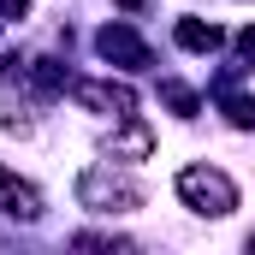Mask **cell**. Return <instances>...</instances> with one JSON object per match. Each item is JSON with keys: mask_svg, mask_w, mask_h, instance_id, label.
Masks as SVG:
<instances>
[{"mask_svg": "<svg viewBox=\"0 0 255 255\" xmlns=\"http://www.w3.org/2000/svg\"><path fill=\"white\" fill-rule=\"evenodd\" d=\"M71 190H77V202H83L89 214H107V220H113V214H136V208H142V184L125 178V172H113V160L83 166Z\"/></svg>", "mask_w": 255, "mask_h": 255, "instance_id": "cell-1", "label": "cell"}, {"mask_svg": "<svg viewBox=\"0 0 255 255\" xmlns=\"http://www.w3.org/2000/svg\"><path fill=\"white\" fill-rule=\"evenodd\" d=\"M178 202L202 214V220H226L232 208H238V184L220 172V166H208V160H196V166H178Z\"/></svg>", "mask_w": 255, "mask_h": 255, "instance_id": "cell-2", "label": "cell"}, {"mask_svg": "<svg viewBox=\"0 0 255 255\" xmlns=\"http://www.w3.org/2000/svg\"><path fill=\"white\" fill-rule=\"evenodd\" d=\"M71 101L83 113H101V119H130L136 113V89L130 83H113V77H77L71 83Z\"/></svg>", "mask_w": 255, "mask_h": 255, "instance_id": "cell-3", "label": "cell"}, {"mask_svg": "<svg viewBox=\"0 0 255 255\" xmlns=\"http://www.w3.org/2000/svg\"><path fill=\"white\" fill-rule=\"evenodd\" d=\"M95 54H101L107 65H119V71H148V65H154L148 42L130 30L125 18H113V24H101V30H95Z\"/></svg>", "mask_w": 255, "mask_h": 255, "instance_id": "cell-4", "label": "cell"}, {"mask_svg": "<svg viewBox=\"0 0 255 255\" xmlns=\"http://www.w3.org/2000/svg\"><path fill=\"white\" fill-rule=\"evenodd\" d=\"M48 214V202L42 190L30 184V178H18L12 166H0V220H18V226H36Z\"/></svg>", "mask_w": 255, "mask_h": 255, "instance_id": "cell-5", "label": "cell"}, {"mask_svg": "<svg viewBox=\"0 0 255 255\" xmlns=\"http://www.w3.org/2000/svg\"><path fill=\"white\" fill-rule=\"evenodd\" d=\"M154 154V130H148V119H113V130H107V160H148Z\"/></svg>", "mask_w": 255, "mask_h": 255, "instance_id": "cell-6", "label": "cell"}, {"mask_svg": "<svg viewBox=\"0 0 255 255\" xmlns=\"http://www.w3.org/2000/svg\"><path fill=\"white\" fill-rule=\"evenodd\" d=\"M172 42H178L184 54H214V48H226V30L208 24V18H178V24H172Z\"/></svg>", "mask_w": 255, "mask_h": 255, "instance_id": "cell-7", "label": "cell"}, {"mask_svg": "<svg viewBox=\"0 0 255 255\" xmlns=\"http://www.w3.org/2000/svg\"><path fill=\"white\" fill-rule=\"evenodd\" d=\"M24 77H30L42 95H65V89H71V71H65V60H30V65H24Z\"/></svg>", "mask_w": 255, "mask_h": 255, "instance_id": "cell-8", "label": "cell"}, {"mask_svg": "<svg viewBox=\"0 0 255 255\" xmlns=\"http://www.w3.org/2000/svg\"><path fill=\"white\" fill-rule=\"evenodd\" d=\"M214 101L226 107V125H238V130H255V95H238V83H232V89H220Z\"/></svg>", "mask_w": 255, "mask_h": 255, "instance_id": "cell-9", "label": "cell"}, {"mask_svg": "<svg viewBox=\"0 0 255 255\" xmlns=\"http://www.w3.org/2000/svg\"><path fill=\"white\" fill-rule=\"evenodd\" d=\"M160 101H166L178 119H196V107H202V95H196L190 83H178V77H160Z\"/></svg>", "mask_w": 255, "mask_h": 255, "instance_id": "cell-10", "label": "cell"}, {"mask_svg": "<svg viewBox=\"0 0 255 255\" xmlns=\"http://www.w3.org/2000/svg\"><path fill=\"white\" fill-rule=\"evenodd\" d=\"M71 250H136V244H130V238H113V232H77V238H71Z\"/></svg>", "mask_w": 255, "mask_h": 255, "instance_id": "cell-11", "label": "cell"}, {"mask_svg": "<svg viewBox=\"0 0 255 255\" xmlns=\"http://www.w3.org/2000/svg\"><path fill=\"white\" fill-rule=\"evenodd\" d=\"M0 18H6V24H24V18H30V0H0Z\"/></svg>", "mask_w": 255, "mask_h": 255, "instance_id": "cell-12", "label": "cell"}, {"mask_svg": "<svg viewBox=\"0 0 255 255\" xmlns=\"http://www.w3.org/2000/svg\"><path fill=\"white\" fill-rule=\"evenodd\" d=\"M238 60H244V65H255V24L238 36Z\"/></svg>", "mask_w": 255, "mask_h": 255, "instance_id": "cell-13", "label": "cell"}, {"mask_svg": "<svg viewBox=\"0 0 255 255\" xmlns=\"http://www.w3.org/2000/svg\"><path fill=\"white\" fill-rule=\"evenodd\" d=\"M119 12H148V0H119Z\"/></svg>", "mask_w": 255, "mask_h": 255, "instance_id": "cell-14", "label": "cell"}, {"mask_svg": "<svg viewBox=\"0 0 255 255\" xmlns=\"http://www.w3.org/2000/svg\"><path fill=\"white\" fill-rule=\"evenodd\" d=\"M250 250H255V232H250Z\"/></svg>", "mask_w": 255, "mask_h": 255, "instance_id": "cell-15", "label": "cell"}, {"mask_svg": "<svg viewBox=\"0 0 255 255\" xmlns=\"http://www.w3.org/2000/svg\"><path fill=\"white\" fill-rule=\"evenodd\" d=\"M0 30H6V18H0Z\"/></svg>", "mask_w": 255, "mask_h": 255, "instance_id": "cell-16", "label": "cell"}]
</instances>
